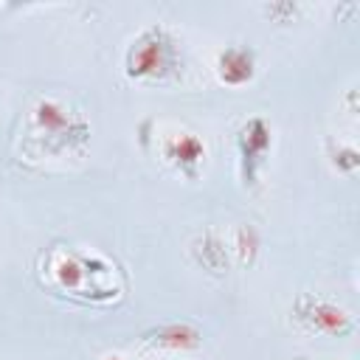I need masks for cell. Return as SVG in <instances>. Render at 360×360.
<instances>
[{
	"label": "cell",
	"mask_w": 360,
	"mask_h": 360,
	"mask_svg": "<svg viewBox=\"0 0 360 360\" xmlns=\"http://www.w3.org/2000/svg\"><path fill=\"white\" fill-rule=\"evenodd\" d=\"M90 138V127L82 115L70 112L56 98H37L28 112V143L37 155H62L82 149Z\"/></svg>",
	"instance_id": "cell-1"
},
{
	"label": "cell",
	"mask_w": 360,
	"mask_h": 360,
	"mask_svg": "<svg viewBox=\"0 0 360 360\" xmlns=\"http://www.w3.org/2000/svg\"><path fill=\"white\" fill-rule=\"evenodd\" d=\"M180 70V42L163 25H146L124 53V73L129 79H172Z\"/></svg>",
	"instance_id": "cell-2"
},
{
	"label": "cell",
	"mask_w": 360,
	"mask_h": 360,
	"mask_svg": "<svg viewBox=\"0 0 360 360\" xmlns=\"http://www.w3.org/2000/svg\"><path fill=\"white\" fill-rule=\"evenodd\" d=\"M48 273L59 290H68L70 295L82 298H112L118 292L115 284H104V278L112 276V267L98 259L79 250H51L48 253Z\"/></svg>",
	"instance_id": "cell-3"
},
{
	"label": "cell",
	"mask_w": 360,
	"mask_h": 360,
	"mask_svg": "<svg viewBox=\"0 0 360 360\" xmlns=\"http://www.w3.org/2000/svg\"><path fill=\"white\" fill-rule=\"evenodd\" d=\"M292 318L315 335H349L354 329V318L349 309L338 307L335 301L323 298V295H312V292H298V298L292 301Z\"/></svg>",
	"instance_id": "cell-4"
},
{
	"label": "cell",
	"mask_w": 360,
	"mask_h": 360,
	"mask_svg": "<svg viewBox=\"0 0 360 360\" xmlns=\"http://www.w3.org/2000/svg\"><path fill=\"white\" fill-rule=\"evenodd\" d=\"M273 146L270 124L262 115L248 118L236 132V152H239V177L245 186H256L259 169L264 166V158Z\"/></svg>",
	"instance_id": "cell-5"
},
{
	"label": "cell",
	"mask_w": 360,
	"mask_h": 360,
	"mask_svg": "<svg viewBox=\"0 0 360 360\" xmlns=\"http://www.w3.org/2000/svg\"><path fill=\"white\" fill-rule=\"evenodd\" d=\"M160 155L166 163H172L186 177H197L200 166L205 163V143L200 135L188 129H177L160 138Z\"/></svg>",
	"instance_id": "cell-6"
},
{
	"label": "cell",
	"mask_w": 360,
	"mask_h": 360,
	"mask_svg": "<svg viewBox=\"0 0 360 360\" xmlns=\"http://www.w3.org/2000/svg\"><path fill=\"white\" fill-rule=\"evenodd\" d=\"M217 76L219 82L231 84V87H239L245 82L253 79L256 73V51L248 48V45H225L217 56Z\"/></svg>",
	"instance_id": "cell-7"
},
{
	"label": "cell",
	"mask_w": 360,
	"mask_h": 360,
	"mask_svg": "<svg viewBox=\"0 0 360 360\" xmlns=\"http://www.w3.org/2000/svg\"><path fill=\"white\" fill-rule=\"evenodd\" d=\"M202 340L200 329L188 321H169L160 323L155 329L143 332V343L155 346V349H169V352H186V349H197Z\"/></svg>",
	"instance_id": "cell-8"
},
{
	"label": "cell",
	"mask_w": 360,
	"mask_h": 360,
	"mask_svg": "<svg viewBox=\"0 0 360 360\" xmlns=\"http://www.w3.org/2000/svg\"><path fill=\"white\" fill-rule=\"evenodd\" d=\"M191 253H194V259L208 270V273H225V267H228V242L214 231V228H208L205 233H200L197 239H194V245H191Z\"/></svg>",
	"instance_id": "cell-9"
},
{
	"label": "cell",
	"mask_w": 360,
	"mask_h": 360,
	"mask_svg": "<svg viewBox=\"0 0 360 360\" xmlns=\"http://www.w3.org/2000/svg\"><path fill=\"white\" fill-rule=\"evenodd\" d=\"M228 250H233L242 264H250L256 259V253H259V233L250 225H236L233 233H231Z\"/></svg>",
	"instance_id": "cell-10"
},
{
	"label": "cell",
	"mask_w": 360,
	"mask_h": 360,
	"mask_svg": "<svg viewBox=\"0 0 360 360\" xmlns=\"http://www.w3.org/2000/svg\"><path fill=\"white\" fill-rule=\"evenodd\" d=\"M332 160H335L338 169H343V172H354V169L360 166V152H357L354 146H343V149L335 152Z\"/></svg>",
	"instance_id": "cell-11"
},
{
	"label": "cell",
	"mask_w": 360,
	"mask_h": 360,
	"mask_svg": "<svg viewBox=\"0 0 360 360\" xmlns=\"http://www.w3.org/2000/svg\"><path fill=\"white\" fill-rule=\"evenodd\" d=\"M101 360H124L121 354H107V357H101Z\"/></svg>",
	"instance_id": "cell-12"
},
{
	"label": "cell",
	"mask_w": 360,
	"mask_h": 360,
	"mask_svg": "<svg viewBox=\"0 0 360 360\" xmlns=\"http://www.w3.org/2000/svg\"><path fill=\"white\" fill-rule=\"evenodd\" d=\"M292 360H304V357H292Z\"/></svg>",
	"instance_id": "cell-13"
}]
</instances>
